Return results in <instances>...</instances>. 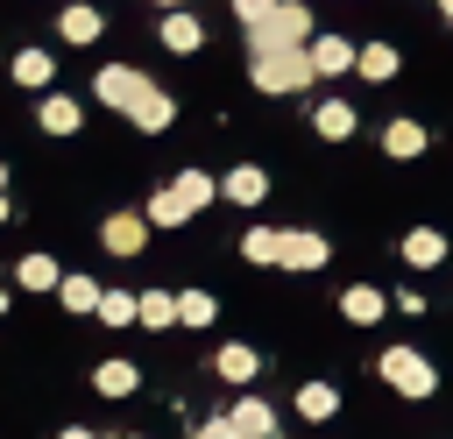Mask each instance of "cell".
Here are the masks:
<instances>
[{"label":"cell","instance_id":"6da1fadb","mask_svg":"<svg viewBox=\"0 0 453 439\" xmlns=\"http://www.w3.org/2000/svg\"><path fill=\"white\" fill-rule=\"evenodd\" d=\"M304 35H311V7H304V0H276L262 21H248V50H255V57H269V50H304Z\"/></svg>","mask_w":453,"mask_h":439},{"label":"cell","instance_id":"7a4b0ae2","mask_svg":"<svg viewBox=\"0 0 453 439\" xmlns=\"http://www.w3.org/2000/svg\"><path fill=\"white\" fill-rule=\"evenodd\" d=\"M311 78H319L311 42H304V50H269V57H255V92H304Z\"/></svg>","mask_w":453,"mask_h":439},{"label":"cell","instance_id":"3957f363","mask_svg":"<svg viewBox=\"0 0 453 439\" xmlns=\"http://www.w3.org/2000/svg\"><path fill=\"white\" fill-rule=\"evenodd\" d=\"M375 368H382V382H389L396 397H432V389H439V368H432L418 347H389Z\"/></svg>","mask_w":453,"mask_h":439},{"label":"cell","instance_id":"277c9868","mask_svg":"<svg viewBox=\"0 0 453 439\" xmlns=\"http://www.w3.org/2000/svg\"><path fill=\"white\" fill-rule=\"evenodd\" d=\"M149 92V78L134 71V64H106L99 78H92V99L99 106H113V113H134V99Z\"/></svg>","mask_w":453,"mask_h":439},{"label":"cell","instance_id":"5b68a950","mask_svg":"<svg viewBox=\"0 0 453 439\" xmlns=\"http://www.w3.org/2000/svg\"><path fill=\"white\" fill-rule=\"evenodd\" d=\"M99 241H106V255H142L149 248V212H113L99 227Z\"/></svg>","mask_w":453,"mask_h":439},{"label":"cell","instance_id":"8992f818","mask_svg":"<svg viewBox=\"0 0 453 439\" xmlns=\"http://www.w3.org/2000/svg\"><path fill=\"white\" fill-rule=\"evenodd\" d=\"M326 255H333V248H326V234H297V227H290V234H283L276 269H326Z\"/></svg>","mask_w":453,"mask_h":439},{"label":"cell","instance_id":"52a82bcc","mask_svg":"<svg viewBox=\"0 0 453 439\" xmlns=\"http://www.w3.org/2000/svg\"><path fill=\"white\" fill-rule=\"evenodd\" d=\"M127 120H134V127H142V135H163V127H170V120H177V99H170V92H163V85H149V92H142V99H134V113H127Z\"/></svg>","mask_w":453,"mask_h":439},{"label":"cell","instance_id":"ba28073f","mask_svg":"<svg viewBox=\"0 0 453 439\" xmlns=\"http://www.w3.org/2000/svg\"><path fill=\"white\" fill-rule=\"evenodd\" d=\"M219 198H234V205H262V198H269V177H262L255 163H241V170L219 177Z\"/></svg>","mask_w":453,"mask_h":439},{"label":"cell","instance_id":"9c48e42d","mask_svg":"<svg viewBox=\"0 0 453 439\" xmlns=\"http://www.w3.org/2000/svg\"><path fill=\"white\" fill-rule=\"evenodd\" d=\"M389 312V297L375 290V283H354V290H340V319H354V326H375Z\"/></svg>","mask_w":453,"mask_h":439},{"label":"cell","instance_id":"30bf717a","mask_svg":"<svg viewBox=\"0 0 453 439\" xmlns=\"http://www.w3.org/2000/svg\"><path fill=\"white\" fill-rule=\"evenodd\" d=\"M205 42V28H198V14H184V7H170L163 14V50H177V57H191Z\"/></svg>","mask_w":453,"mask_h":439},{"label":"cell","instance_id":"8fae6325","mask_svg":"<svg viewBox=\"0 0 453 439\" xmlns=\"http://www.w3.org/2000/svg\"><path fill=\"white\" fill-rule=\"evenodd\" d=\"M311 64H319V78H340V71H354V42L347 35H311Z\"/></svg>","mask_w":453,"mask_h":439},{"label":"cell","instance_id":"7c38bea8","mask_svg":"<svg viewBox=\"0 0 453 439\" xmlns=\"http://www.w3.org/2000/svg\"><path fill=\"white\" fill-rule=\"evenodd\" d=\"M382 149H389L396 163H411V156H425V149H432V135H425L418 120H389V127H382Z\"/></svg>","mask_w":453,"mask_h":439},{"label":"cell","instance_id":"4fadbf2b","mask_svg":"<svg viewBox=\"0 0 453 439\" xmlns=\"http://www.w3.org/2000/svg\"><path fill=\"white\" fill-rule=\"evenodd\" d=\"M403 262H411V269L446 262V234H439V227H411V234H403Z\"/></svg>","mask_w":453,"mask_h":439},{"label":"cell","instance_id":"5bb4252c","mask_svg":"<svg viewBox=\"0 0 453 439\" xmlns=\"http://www.w3.org/2000/svg\"><path fill=\"white\" fill-rule=\"evenodd\" d=\"M134 382H142V368H134V361H120V354L92 368V389H99V397H134Z\"/></svg>","mask_w":453,"mask_h":439},{"label":"cell","instance_id":"9a60e30c","mask_svg":"<svg viewBox=\"0 0 453 439\" xmlns=\"http://www.w3.org/2000/svg\"><path fill=\"white\" fill-rule=\"evenodd\" d=\"M226 418H234V432H241V439H269V432H276V418H269V404H262V397H241Z\"/></svg>","mask_w":453,"mask_h":439},{"label":"cell","instance_id":"2e32d148","mask_svg":"<svg viewBox=\"0 0 453 439\" xmlns=\"http://www.w3.org/2000/svg\"><path fill=\"white\" fill-rule=\"evenodd\" d=\"M99 28H106L99 7H64V14H57V35H64V42H99Z\"/></svg>","mask_w":453,"mask_h":439},{"label":"cell","instance_id":"e0dca14e","mask_svg":"<svg viewBox=\"0 0 453 439\" xmlns=\"http://www.w3.org/2000/svg\"><path fill=\"white\" fill-rule=\"evenodd\" d=\"M354 71H361L368 85H382V78H396V50H389V42H361V50H354Z\"/></svg>","mask_w":453,"mask_h":439},{"label":"cell","instance_id":"ac0fdd59","mask_svg":"<svg viewBox=\"0 0 453 439\" xmlns=\"http://www.w3.org/2000/svg\"><path fill=\"white\" fill-rule=\"evenodd\" d=\"M311 127H319L326 142H347V135H354V106H347V99H319V113H311Z\"/></svg>","mask_w":453,"mask_h":439},{"label":"cell","instance_id":"d6986e66","mask_svg":"<svg viewBox=\"0 0 453 439\" xmlns=\"http://www.w3.org/2000/svg\"><path fill=\"white\" fill-rule=\"evenodd\" d=\"M241 255L262 262V269H276V255H283V227H248V234H241Z\"/></svg>","mask_w":453,"mask_h":439},{"label":"cell","instance_id":"ffe728a7","mask_svg":"<svg viewBox=\"0 0 453 439\" xmlns=\"http://www.w3.org/2000/svg\"><path fill=\"white\" fill-rule=\"evenodd\" d=\"M14 283H21V290H57L64 269H57L50 255H21V262H14Z\"/></svg>","mask_w":453,"mask_h":439},{"label":"cell","instance_id":"44dd1931","mask_svg":"<svg viewBox=\"0 0 453 439\" xmlns=\"http://www.w3.org/2000/svg\"><path fill=\"white\" fill-rule=\"evenodd\" d=\"M333 411H340V389H333V382H304V389H297V418H311V425H326Z\"/></svg>","mask_w":453,"mask_h":439},{"label":"cell","instance_id":"7402d4cb","mask_svg":"<svg viewBox=\"0 0 453 439\" xmlns=\"http://www.w3.org/2000/svg\"><path fill=\"white\" fill-rule=\"evenodd\" d=\"M142 212H149V227H184V220H191V205H184V191H177V184H170V191H156Z\"/></svg>","mask_w":453,"mask_h":439},{"label":"cell","instance_id":"603a6c76","mask_svg":"<svg viewBox=\"0 0 453 439\" xmlns=\"http://www.w3.org/2000/svg\"><path fill=\"white\" fill-rule=\"evenodd\" d=\"M212 368H219V375H226V382H255V368H262V361H255V347H241V340H226V347H219V361H212Z\"/></svg>","mask_w":453,"mask_h":439},{"label":"cell","instance_id":"cb8c5ba5","mask_svg":"<svg viewBox=\"0 0 453 439\" xmlns=\"http://www.w3.org/2000/svg\"><path fill=\"white\" fill-rule=\"evenodd\" d=\"M57 297H64V312H99V297H106V290H99L92 276H64V283H57Z\"/></svg>","mask_w":453,"mask_h":439},{"label":"cell","instance_id":"d4e9b609","mask_svg":"<svg viewBox=\"0 0 453 439\" xmlns=\"http://www.w3.org/2000/svg\"><path fill=\"white\" fill-rule=\"evenodd\" d=\"M99 319H106V326H142V297H134V290H106V297H99Z\"/></svg>","mask_w":453,"mask_h":439},{"label":"cell","instance_id":"484cf974","mask_svg":"<svg viewBox=\"0 0 453 439\" xmlns=\"http://www.w3.org/2000/svg\"><path fill=\"white\" fill-rule=\"evenodd\" d=\"M50 78H57L50 50H21V57H14V85H50Z\"/></svg>","mask_w":453,"mask_h":439},{"label":"cell","instance_id":"4316f807","mask_svg":"<svg viewBox=\"0 0 453 439\" xmlns=\"http://www.w3.org/2000/svg\"><path fill=\"white\" fill-rule=\"evenodd\" d=\"M71 127H78V99L50 92V99H42V135H71Z\"/></svg>","mask_w":453,"mask_h":439},{"label":"cell","instance_id":"83f0119b","mask_svg":"<svg viewBox=\"0 0 453 439\" xmlns=\"http://www.w3.org/2000/svg\"><path fill=\"white\" fill-rule=\"evenodd\" d=\"M212 319H219V304L205 290H177V326H212Z\"/></svg>","mask_w":453,"mask_h":439},{"label":"cell","instance_id":"f1b7e54d","mask_svg":"<svg viewBox=\"0 0 453 439\" xmlns=\"http://www.w3.org/2000/svg\"><path fill=\"white\" fill-rule=\"evenodd\" d=\"M177 191H184V205H191V212H198V205H212V198H219V184H212V177H205V170H184V177H177Z\"/></svg>","mask_w":453,"mask_h":439},{"label":"cell","instance_id":"f546056e","mask_svg":"<svg viewBox=\"0 0 453 439\" xmlns=\"http://www.w3.org/2000/svg\"><path fill=\"white\" fill-rule=\"evenodd\" d=\"M142 326H177V297L170 290H142Z\"/></svg>","mask_w":453,"mask_h":439},{"label":"cell","instance_id":"4dcf8cb0","mask_svg":"<svg viewBox=\"0 0 453 439\" xmlns=\"http://www.w3.org/2000/svg\"><path fill=\"white\" fill-rule=\"evenodd\" d=\"M191 439H241V432H234V418H205V425H191Z\"/></svg>","mask_w":453,"mask_h":439},{"label":"cell","instance_id":"1f68e13d","mask_svg":"<svg viewBox=\"0 0 453 439\" xmlns=\"http://www.w3.org/2000/svg\"><path fill=\"white\" fill-rule=\"evenodd\" d=\"M269 7H276V0H234V14H241V21H262Z\"/></svg>","mask_w":453,"mask_h":439},{"label":"cell","instance_id":"d6a6232c","mask_svg":"<svg viewBox=\"0 0 453 439\" xmlns=\"http://www.w3.org/2000/svg\"><path fill=\"white\" fill-rule=\"evenodd\" d=\"M57 439H99V432H85V425H71V432H57Z\"/></svg>","mask_w":453,"mask_h":439},{"label":"cell","instance_id":"836d02e7","mask_svg":"<svg viewBox=\"0 0 453 439\" xmlns=\"http://www.w3.org/2000/svg\"><path fill=\"white\" fill-rule=\"evenodd\" d=\"M439 7H446V21H453V0H439Z\"/></svg>","mask_w":453,"mask_h":439},{"label":"cell","instance_id":"e575fe53","mask_svg":"<svg viewBox=\"0 0 453 439\" xmlns=\"http://www.w3.org/2000/svg\"><path fill=\"white\" fill-rule=\"evenodd\" d=\"M156 7H184V0H156Z\"/></svg>","mask_w":453,"mask_h":439},{"label":"cell","instance_id":"d590c367","mask_svg":"<svg viewBox=\"0 0 453 439\" xmlns=\"http://www.w3.org/2000/svg\"><path fill=\"white\" fill-rule=\"evenodd\" d=\"M0 220H7V198H0Z\"/></svg>","mask_w":453,"mask_h":439},{"label":"cell","instance_id":"8d00e7d4","mask_svg":"<svg viewBox=\"0 0 453 439\" xmlns=\"http://www.w3.org/2000/svg\"><path fill=\"white\" fill-rule=\"evenodd\" d=\"M0 312H7V290H0Z\"/></svg>","mask_w":453,"mask_h":439},{"label":"cell","instance_id":"74e56055","mask_svg":"<svg viewBox=\"0 0 453 439\" xmlns=\"http://www.w3.org/2000/svg\"><path fill=\"white\" fill-rule=\"evenodd\" d=\"M269 439H283V432H269Z\"/></svg>","mask_w":453,"mask_h":439},{"label":"cell","instance_id":"f35d334b","mask_svg":"<svg viewBox=\"0 0 453 439\" xmlns=\"http://www.w3.org/2000/svg\"><path fill=\"white\" fill-rule=\"evenodd\" d=\"M127 439H142V432H127Z\"/></svg>","mask_w":453,"mask_h":439},{"label":"cell","instance_id":"ab89813d","mask_svg":"<svg viewBox=\"0 0 453 439\" xmlns=\"http://www.w3.org/2000/svg\"><path fill=\"white\" fill-rule=\"evenodd\" d=\"M0 184H7V170H0Z\"/></svg>","mask_w":453,"mask_h":439}]
</instances>
